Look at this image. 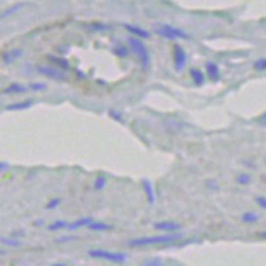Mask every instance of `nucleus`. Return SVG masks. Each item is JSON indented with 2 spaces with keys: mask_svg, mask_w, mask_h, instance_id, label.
<instances>
[{
  "mask_svg": "<svg viewBox=\"0 0 266 266\" xmlns=\"http://www.w3.org/2000/svg\"><path fill=\"white\" fill-rule=\"evenodd\" d=\"M36 69L40 75L51 79V80L55 81H66V75L60 69H57L55 66H38Z\"/></svg>",
  "mask_w": 266,
  "mask_h": 266,
  "instance_id": "39448f33",
  "label": "nucleus"
},
{
  "mask_svg": "<svg viewBox=\"0 0 266 266\" xmlns=\"http://www.w3.org/2000/svg\"><path fill=\"white\" fill-rule=\"evenodd\" d=\"M22 55H23V51H22V49H12L10 52H7L3 55V62H4L5 64H11V63H14L16 59H19Z\"/></svg>",
  "mask_w": 266,
  "mask_h": 266,
  "instance_id": "4468645a",
  "label": "nucleus"
},
{
  "mask_svg": "<svg viewBox=\"0 0 266 266\" xmlns=\"http://www.w3.org/2000/svg\"><path fill=\"white\" fill-rule=\"evenodd\" d=\"M205 69H206V75L209 77L210 80L216 83V81L220 80V68L217 64H214V63H206V66H205Z\"/></svg>",
  "mask_w": 266,
  "mask_h": 266,
  "instance_id": "1a4fd4ad",
  "label": "nucleus"
},
{
  "mask_svg": "<svg viewBox=\"0 0 266 266\" xmlns=\"http://www.w3.org/2000/svg\"><path fill=\"white\" fill-rule=\"evenodd\" d=\"M189 75L190 77H192V80H193V83H195L197 87H201L204 86L205 83V75L202 73V72L200 71V69H197V68H192L189 71Z\"/></svg>",
  "mask_w": 266,
  "mask_h": 266,
  "instance_id": "f8f14e48",
  "label": "nucleus"
},
{
  "mask_svg": "<svg viewBox=\"0 0 266 266\" xmlns=\"http://www.w3.org/2000/svg\"><path fill=\"white\" fill-rule=\"evenodd\" d=\"M0 243L7 244V245H11V246H19V241H16V240H10V238H0Z\"/></svg>",
  "mask_w": 266,
  "mask_h": 266,
  "instance_id": "cd10ccee",
  "label": "nucleus"
},
{
  "mask_svg": "<svg viewBox=\"0 0 266 266\" xmlns=\"http://www.w3.org/2000/svg\"><path fill=\"white\" fill-rule=\"evenodd\" d=\"M112 52H113L116 56H119V57H127V56H128V49H127L125 47H123L121 44H119V45L113 47Z\"/></svg>",
  "mask_w": 266,
  "mask_h": 266,
  "instance_id": "aec40b11",
  "label": "nucleus"
},
{
  "mask_svg": "<svg viewBox=\"0 0 266 266\" xmlns=\"http://www.w3.org/2000/svg\"><path fill=\"white\" fill-rule=\"evenodd\" d=\"M68 225H69V223L60 220V221H55L53 223H51V225L48 226V230H51V232H56V230H60V229L68 228Z\"/></svg>",
  "mask_w": 266,
  "mask_h": 266,
  "instance_id": "6ab92c4d",
  "label": "nucleus"
},
{
  "mask_svg": "<svg viewBox=\"0 0 266 266\" xmlns=\"http://www.w3.org/2000/svg\"><path fill=\"white\" fill-rule=\"evenodd\" d=\"M254 69L257 71H266V59H260L254 63Z\"/></svg>",
  "mask_w": 266,
  "mask_h": 266,
  "instance_id": "b1692460",
  "label": "nucleus"
},
{
  "mask_svg": "<svg viewBox=\"0 0 266 266\" xmlns=\"http://www.w3.org/2000/svg\"><path fill=\"white\" fill-rule=\"evenodd\" d=\"M260 124H261V125H264V127H266V113H264L261 116V119H260Z\"/></svg>",
  "mask_w": 266,
  "mask_h": 266,
  "instance_id": "473e14b6",
  "label": "nucleus"
},
{
  "mask_svg": "<svg viewBox=\"0 0 266 266\" xmlns=\"http://www.w3.org/2000/svg\"><path fill=\"white\" fill-rule=\"evenodd\" d=\"M71 240H75V237H63V238H57L56 243H64V241H71Z\"/></svg>",
  "mask_w": 266,
  "mask_h": 266,
  "instance_id": "2f4dec72",
  "label": "nucleus"
},
{
  "mask_svg": "<svg viewBox=\"0 0 266 266\" xmlns=\"http://www.w3.org/2000/svg\"><path fill=\"white\" fill-rule=\"evenodd\" d=\"M7 168H8V165H7V164H5V162H1V161H0V172H1V171H5V169H7Z\"/></svg>",
  "mask_w": 266,
  "mask_h": 266,
  "instance_id": "72a5a7b5",
  "label": "nucleus"
},
{
  "mask_svg": "<svg viewBox=\"0 0 266 266\" xmlns=\"http://www.w3.org/2000/svg\"><path fill=\"white\" fill-rule=\"evenodd\" d=\"M144 266H162V264L158 258H153V260H149L148 262H145Z\"/></svg>",
  "mask_w": 266,
  "mask_h": 266,
  "instance_id": "c85d7f7f",
  "label": "nucleus"
},
{
  "mask_svg": "<svg viewBox=\"0 0 266 266\" xmlns=\"http://www.w3.org/2000/svg\"><path fill=\"white\" fill-rule=\"evenodd\" d=\"M92 222H93V220L90 219V217H83V219H79L69 223L66 229H69V230H77V229L84 228V226H89Z\"/></svg>",
  "mask_w": 266,
  "mask_h": 266,
  "instance_id": "9b49d317",
  "label": "nucleus"
},
{
  "mask_svg": "<svg viewBox=\"0 0 266 266\" xmlns=\"http://www.w3.org/2000/svg\"><path fill=\"white\" fill-rule=\"evenodd\" d=\"M22 5H23V3H19V4L14 5V7H12V8H10V10L7 11V12H4V14H1V15H0V18H5V16H8V15L14 14L15 11H18V10H19V8H20V7H22Z\"/></svg>",
  "mask_w": 266,
  "mask_h": 266,
  "instance_id": "bb28decb",
  "label": "nucleus"
},
{
  "mask_svg": "<svg viewBox=\"0 0 266 266\" xmlns=\"http://www.w3.org/2000/svg\"><path fill=\"white\" fill-rule=\"evenodd\" d=\"M33 104L32 100H24V101H20V103H15V104H11L8 107H5L7 111H23L29 108L31 105Z\"/></svg>",
  "mask_w": 266,
  "mask_h": 266,
  "instance_id": "2eb2a0df",
  "label": "nucleus"
},
{
  "mask_svg": "<svg viewBox=\"0 0 266 266\" xmlns=\"http://www.w3.org/2000/svg\"><path fill=\"white\" fill-rule=\"evenodd\" d=\"M258 216H257L256 213H250V212H247V213H244L243 216H241V221L245 223H253L256 222V221H258Z\"/></svg>",
  "mask_w": 266,
  "mask_h": 266,
  "instance_id": "a211bd4d",
  "label": "nucleus"
},
{
  "mask_svg": "<svg viewBox=\"0 0 266 266\" xmlns=\"http://www.w3.org/2000/svg\"><path fill=\"white\" fill-rule=\"evenodd\" d=\"M28 90V87L25 86H22V84H11V86H8L7 88H4L3 89V92L4 93H24V92H27Z\"/></svg>",
  "mask_w": 266,
  "mask_h": 266,
  "instance_id": "dca6fc26",
  "label": "nucleus"
},
{
  "mask_svg": "<svg viewBox=\"0 0 266 266\" xmlns=\"http://www.w3.org/2000/svg\"><path fill=\"white\" fill-rule=\"evenodd\" d=\"M53 266H66V265H63V264H59V265H53Z\"/></svg>",
  "mask_w": 266,
  "mask_h": 266,
  "instance_id": "c9c22d12",
  "label": "nucleus"
},
{
  "mask_svg": "<svg viewBox=\"0 0 266 266\" xmlns=\"http://www.w3.org/2000/svg\"><path fill=\"white\" fill-rule=\"evenodd\" d=\"M173 60H175V68H176V71H182L186 64V60H188V56H186V52L184 51V48L180 47L178 44H176L173 47Z\"/></svg>",
  "mask_w": 266,
  "mask_h": 266,
  "instance_id": "423d86ee",
  "label": "nucleus"
},
{
  "mask_svg": "<svg viewBox=\"0 0 266 266\" xmlns=\"http://www.w3.org/2000/svg\"><path fill=\"white\" fill-rule=\"evenodd\" d=\"M28 89L31 90H45L47 89V86L44 83H33V84H29Z\"/></svg>",
  "mask_w": 266,
  "mask_h": 266,
  "instance_id": "393cba45",
  "label": "nucleus"
},
{
  "mask_svg": "<svg viewBox=\"0 0 266 266\" xmlns=\"http://www.w3.org/2000/svg\"><path fill=\"white\" fill-rule=\"evenodd\" d=\"M59 205H60V200L53 199V200H51V201H49L47 205H45V208H47V209H55V208H57Z\"/></svg>",
  "mask_w": 266,
  "mask_h": 266,
  "instance_id": "a878e982",
  "label": "nucleus"
},
{
  "mask_svg": "<svg viewBox=\"0 0 266 266\" xmlns=\"http://www.w3.org/2000/svg\"><path fill=\"white\" fill-rule=\"evenodd\" d=\"M256 202L260 206H261L262 209H266V199L265 197H256Z\"/></svg>",
  "mask_w": 266,
  "mask_h": 266,
  "instance_id": "c756f323",
  "label": "nucleus"
},
{
  "mask_svg": "<svg viewBox=\"0 0 266 266\" xmlns=\"http://www.w3.org/2000/svg\"><path fill=\"white\" fill-rule=\"evenodd\" d=\"M88 254L93 258H101L105 261L116 262V264H121V262L125 261V254H123V253L110 252V250H104V249H93V250H89Z\"/></svg>",
  "mask_w": 266,
  "mask_h": 266,
  "instance_id": "20e7f679",
  "label": "nucleus"
},
{
  "mask_svg": "<svg viewBox=\"0 0 266 266\" xmlns=\"http://www.w3.org/2000/svg\"><path fill=\"white\" fill-rule=\"evenodd\" d=\"M181 234L178 233H171V234H158V236H151V237H138L129 241V245L133 247L151 246V245H164V244H172L180 240Z\"/></svg>",
  "mask_w": 266,
  "mask_h": 266,
  "instance_id": "f257e3e1",
  "label": "nucleus"
},
{
  "mask_svg": "<svg viewBox=\"0 0 266 266\" xmlns=\"http://www.w3.org/2000/svg\"><path fill=\"white\" fill-rule=\"evenodd\" d=\"M105 184H107V178H105V177H103V176L97 177L95 182H93V189L95 190L104 189Z\"/></svg>",
  "mask_w": 266,
  "mask_h": 266,
  "instance_id": "412c9836",
  "label": "nucleus"
},
{
  "mask_svg": "<svg viewBox=\"0 0 266 266\" xmlns=\"http://www.w3.org/2000/svg\"><path fill=\"white\" fill-rule=\"evenodd\" d=\"M1 253H3V252H1V250H0V254H1Z\"/></svg>",
  "mask_w": 266,
  "mask_h": 266,
  "instance_id": "e433bc0d",
  "label": "nucleus"
},
{
  "mask_svg": "<svg viewBox=\"0 0 266 266\" xmlns=\"http://www.w3.org/2000/svg\"><path fill=\"white\" fill-rule=\"evenodd\" d=\"M48 60H51L53 64H56L60 69L63 71H68L71 69V66H69V62L64 59V57H59V56H48Z\"/></svg>",
  "mask_w": 266,
  "mask_h": 266,
  "instance_id": "ddd939ff",
  "label": "nucleus"
},
{
  "mask_svg": "<svg viewBox=\"0 0 266 266\" xmlns=\"http://www.w3.org/2000/svg\"><path fill=\"white\" fill-rule=\"evenodd\" d=\"M124 28L127 29L128 32L133 35V38L136 39H149L151 38V33L148 32L147 29H143L137 27V25H133V24H124Z\"/></svg>",
  "mask_w": 266,
  "mask_h": 266,
  "instance_id": "6e6552de",
  "label": "nucleus"
},
{
  "mask_svg": "<svg viewBox=\"0 0 266 266\" xmlns=\"http://www.w3.org/2000/svg\"><path fill=\"white\" fill-rule=\"evenodd\" d=\"M156 33L160 35L162 38L169 39V40H176V39H182V40H188L190 39V36L185 31H182L180 28H176L173 25H169V24H162V25H158L156 28Z\"/></svg>",
  "mask_w": 266,
  "mask_h": 266,
  "instance_id": "7ed1b4c3",
  "label": "nucleus"
},
{
  "mask_svg": "<svg viewBox=\"0 0 266 266\" xmlns=\"http://www.w3.org/2000/svg\"><path fill=\"white\" fill-rule=\"evenodd\" d=\"M153 228L158 230V232L164 233H177L181 229V225L173 221H160L153 225Z\"/></svg>",
  "mask_w": 266,
  "mask_h": 266,
  "instance_id": "0eeeda50",
  "label": "nucleus"
},
{
  "mask_svg": "<svg viewBox=\"0 0 266 266\" xmlns=\"http://www.w3.org/2000/svg\"><path fill=\"white\" fill-rule=\"evenodd\" d=\"M88 228H89L92 232H108V230H111V226L108 223L97 222V221H93Z\"/></svg>",
  "mask_w": 266,
  "mask_h": 266,
  "instance_id": "f3484780",
  "label": "nucleus"
},
{
  "mask_svg": "<svg viewBox=\"0 0 266 266\" xmlns=\"http://www.w3.org/2000/svg\"><path fill=\"white\" fill-rule=\"evenodd\" d=\"M250 180H252V177H250V175H247V173H243V175H240L237 177V182L240 185H247L250 182Z\"/></svg>",
  "mask_w": 266,
  "mask_h": 266,
  "instance_id": "4be33fe9",
  "label": "nucleus"
},
{
  "mask_svg": "<svg viewBox=\"0 0 266 266\" xmlns=\"http://www.w3.org/2000/svg\"><path fill=\"white\" fill-rule=\"evenodd\" d=\"M260 237H262V238H266V232H262V233H260Z\"/></svg>",
  "mask_w": 266,
  "mask_h": 266,
  "instance_id": "f704fd0d",
  "label": "nucleus"
},
{
  "mask_svg": "<svg viewBox=\"0 0 266 266\" xmlns=\"http://www.w3.org/2000/svg\"><path fill=\"white\" fill-rule=\"evenodd\" d=\"M110 114L113 117L114 120H117V121H120V123H123V119H121V114L116 113L114 111H110Z\"/></svg>",
  "mask_w": 266,
  "mask_h": 266,
  "instance_id": "7c9ffc66",
  "label": "nucleus"
},
{
  "mask_svg": "<svg viewBox=\"0 0 266 266\" xmlns=\"http://www.w3.org/2000/svg\"><path fill=\"white\" fill-rule=\"evenodd\" d=\"M90 29H95V31H107L110 29V25L108 24H103V23H93L89 25Z\"/></svg>",
  "mask_w": 266,
  "mask_h": 266,
  "instance_id": "5701e85b",
  "label": "nucleus"
},
{
  "mask_svg": "<svg viewBox=\"0 0 266 266\" xmlns=\"http://www.w3.org/2000/svg\"><path fill=\"white\" fill-rule=\"evenodd\" d=\"M143 189H144V193H145V196H147V200L148 202L151 205L155 204V201H156V196H155V189H153V185L151 181H143Z\"/></svg>",
  "mask_w": 266,
  "mask_h": 266,
  "instance_id": "9d476101",
  "label": "nucleus"
},
{
  "mask_svg": "<svg viewBox=\"0 0 266 266\" xmlns=\"http://www.w3.org/2000/svg\"><path fill=\"white\" fill-rule=\"evenodd\" d=\"M128 44L131 49H132V52L137 56V59L141 63V66L144 69H148L149 66H151V55H149V51L145 47V44L140 39L133 38V36L128 38Z\"/></svg>",
  "mask_w": 266,
  "mask_h": 266,
  "instance_id": "f03ea898",
  "label": "nucleus"
}]
</instances>
